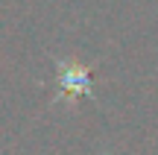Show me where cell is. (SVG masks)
<instances>
[{
  "instance_id": "1",
  "label": "cell",
  "mask_w": 158,
  "mask_h": 155,
  "mask_svg": "<svg viewBox=\"0 0 158 155\" xmlns=\"http://www.w3.org/2000/svg\"><path fill=\"white\" fill-rule=\"evenodd\" d=\"M56 82H59L56 103H76L79 97L94 100V82H91V73H88V67H82V64H76V62L59 64Z\"/></svg>"
}]
</instances>
